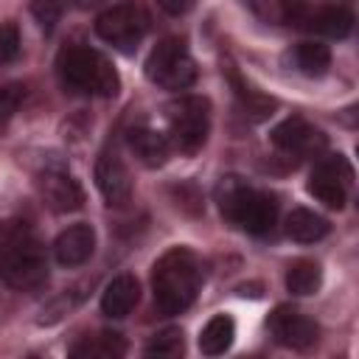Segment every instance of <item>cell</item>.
<instances>
[{"label": "cell", "instance_id": "1", "mask_svg": "<svg viewBox=\"0 0 359 359\" xmlns=\"http://www.w3.org/2000/svg\"><path fill=\"white\" fill-rule=\"evenodd\" d=\"M213 196L224 222L236 224L250 236H266L278 222V210H280L278 199L236 174L222 177L216 182Z\"/></svg>", "mask_w": 359, "mask_h": 359}, {"label": "cell", "instance_id": "2", "mask_svg": "<svg viewBox=\"0 0 359 359\" xmlns=\"http://www.w3.org/2000/svg\"><path fill=\"white\" fill-rule=\"evenodd\" d=\"M199 261L191 250L185 247H171L154 261L151 269V292H154V306L163 314H182L199 292Z\"/></svg>", "mask_w": 359, "mask_h": 359}, {"label": "cell", "instance_id": "3", "mask_svg": "<svg viewBox=\"0 0 359 359\" xmlns=\"http://www.w3.org/2000/svg\"><path fill=\"white\" fill-rule=\"evenodd\" d=\"M56 76L65 90L90 98H109L121 90V76L115 65L90 45L65 48L56 59Z\"/></svg>", "mask_w": 359, "mask_h": 359}, {"label": "cell", "instance_id": "4", "mask_svg": "<svg viewBox=\"0 0 359 359\" xmlns=\"http://www.w3.org/2000/svg\"><path fill=\"white\" fill-rule=\"evenodd\" d=\"M48 280V258L45 247L34 238V233H22L8 247L0 250V283L14 292H34Z\"/></svg>", "mask_w": 359, "mask_h": 359}, {"label": "cell", "instance_id": "5", "mask_svg": "<svg viewBox=\"0 0 359 359\" xmlns=\"http://www.w3.org/2000/svg\"><path fill=\"white\" fill-rule=\"evenodd\" d=\"M168 143L180 154H196L210 135V101L205 95H180L165 107Z\"/></svg>", "mask_w": 359, "mask_h": 359}, {"label": "cell", "instance_id": "6", "mask_svg": "<svg viewBox=\"0 0 359 359\" xmlns=\"http://www.w3.org/2000/svg\"><path fill=\"white\" fill-rule=\"evenodd\" d=\"M149 28H151V17L135 0L112 3V6H107L95 17V34H98V39L107 42V45H112L115 50H123V53H132L146 39Z\"/></svg>", "mask_w": 359, "mask_h": 359}, {"label": "cell", "instance_id": "7", "mask_svg": "<svg viewBox=\"0 0 359 359\" xmlns=\"http://www.w3.org/2000/svg\"><path fill=\"white\" fill-rule=\"evenodd\" d=\"M146 79L163 90L180 93L196 81V62L180 36L160 39L146 59Z\"/></svg>", "mask_w": 359, "mask_h": 359}, {"label": "cell", "instance_id": "8", "mask_svg": "<svg viewBox=\"0 0 359 359\" xmlns=\"http://www.w3.org/2000/svg\"><path fill=\"white\" fill-rule=\"evenodd\" d=\"M353 185V168L342 154H320L311 177H309V194L323 202L325 208H342L348 202V191Z\"/></svg>", "mask_w": 359, "mask_h": 359}, {"label": "cell", "instance_id": "9", "mask_svg": "<svg viewBox=\"0 0 359 359\" xmlns=\"http://www.w3.org/2000/svg\"><path fill=\"white\" fill-rule=\"evenodd\" d=\"M272 143L278 151L292 157H320L325 151V135L306 118H286L272 129Z\"/></svg>", "mask_w": 359, "mask_h": 359}, {"label": "cell", "instance_id": "10", "mask_svg": "<svg viewBox=\"0 0 359 359\" xmlns=\"http://www.w3.org/2000/svg\"><path fill=\"white\" fill-rule=\"evenodd\" d=\"M266 328L269 334L275 337L278 345L283 348H294V351H303L309 345L317 342V323L311 317H306L300 309L294 306H278L269 320H266Z\"/></svg>", "mask_w": 359, "mask_h": 359}, {"label": "cell", "instance_id": "11", "mask_svg": "<svg viewBox=\"0 0 359 359\" xmlns=\"http://www.w3.org/2000/svg\"><path fill=\"white\" fill-rule=\"evenodd\" d=\"M36 191L53 213H73L84 205V191L79 180H73L62 168H45L36 180Z\"/></svg>", "mask_w": 359, "mask_h": 359}, {"label": "cell", "instance_id": "12", "mask_svg": "<svg viewBox=\"0 0 359 359\" xmlns=\"http://www.w3.org/2000/svg\"><path fill=\"white\" fill-rule=\"evenodd\" d=\"M95 185H98L101 196L107 199V205H112V208H123L132 199L129 168L123 165V160L115 151H104L95 160Z\"/></svg>", "mask_w": 359, "mask_h": 359}, {"label": "cell", "instance_id": "13", "mask_svg": "<svg viewBox=\"0 0 359 359\" xmlns=\"http://www.w3.org/2000/svg\"><path fill=\"white\" fill-rule=\"evenodd\" d=\"M95 252V230L87 222H76L65 227L53 241V258L59 266H81Z\"/></svg>", "mask_w": 359, "mask_h": 359}, {"label": "cell", "instance_id": "14", "mask_svg": "<svg viewBox=\"0 0 359 359\" xmlns=\"http://www.w3.org/2000/svg\"><path fill=\"white\" fill-rule=\"evenodd\" d=\"M303 28L328 39H345L353 31V14L345 6H320L314 11H303Z\"/></svg>", "mask_w": 359, "mask_h": 359}, {"label": "cell", "instance_id": "15", "mask_svg": "<svg viewBox=\"0 0 359 359\" xmlns=\"http://www.w3.org/2000/svg\"><path fill=\"white\" fill-rule=\"evenodd\" d=\"M126 143L132 149V154L146 165V168H157L168 160V151H171V143L163 132L146 126V123H137L126 132Z\"/></svg>", "mask_w": 359, "mask_h": 359}, {"label": "cell", "instance_id": "16", "mask_svg": "<svg viewBox=\"0 0 359 359\" xmlns=\"http://www.w3.org/2000/svg\"><path fill=\"white\" fill-rule=\"evenodd\" d=\"M140 300V283L135 275H115L101 292V311L112 320H123Z\"/></svg>", "mask_w": 359, "mask_h": 359}, {"label": "cell", "instance_id": "17", "mask_svg": "<svg viewBox=\"0 0 359 359\" xmlns=\"http://www.w3.org/2000/svg\"><path fill=\"white\" fill-rule=\"evenodd\" d=\"M227 79H230V84H233V93H236V101H238V109H241L244 118H250V121H264V118L272 115L275 101H272L269 95H264L261 90H255L250 81H244V76H241L233 65L227 67Z\"/></svg>", "mask_w": 359, "mask_h": 359}, {"label": "cell", "instance_id": "18", "mask_svg": "<svg viewBox=\"0 0 359 359\" xmlns=\"http://www.w3.org/2000/svg\"><path fill=\"white\" fill-rule=\"evenodd\" d=\"M331 230L328 219L309 210V208H294L289 216H286V236L292 241H300V244H314L320 238H325Z\"/></svg>", "mask_w": 359, "mask_h": 359}, {"label": "cell", "instance_id": "19", "mask_svg": "<svg viewBox=\"0 0 359 359\" xmlns=\"http://www.w3.org/2000/svg\"><path fill=\"white\" fill-rule=\"evenodd\" d=\"M250 6V11L269 22V25H292L300 22L303 11H306V0H244Z\"/></svg>", "mask_w": 359, "mask_h": 359}, {"label": "cell", "instance_id": "20", "mask_svg": "<svg viewBox=\"0 0 359 359\" xmlns=\"http://www.w3.org/2000/svg\"><path fill=\"white\" fill-rule=\"evenodd\" d=\"M236 337V323L230 314H216L205 323V328L199 331V351L208 356H219L233 345Z\"/></svg>", "mask_w": 359, "mask_h": 359}, {"label": "cell", "instance_id": "21", "mask_svg": "<svg viewBox=\"0 0 359 359\" xmlns=\"http://www.w3.org/2000/svg\"><path fill=\"white\" fill-rule=\"evenodd\" d=\"M123 353H126V342L115 331L84 337L79 345L70 348V356H79V359H109V356H123Z\"/></svg>", "mask_w": 359, "mask_h": 359}, {"label": "cell", "instance_id": "22", "mask_svg": "<svg viewBox=\"0 0 359 359\" xmlns=\"http://www.w3.org/2000/svg\"><path fill=\"white\" fill-rule=\"evenodd\" d=\"M292 62H294V67H297L303 76L320 79V76H325L328 67H331V50H328V45H323V42H300V45L292 50Z\"/></svg>", "mask_w": 359, "mask_h": 359}, {"label": "cell", "instance_id": "23", "mask_svg": "<svg viewBox=\"0 0 359 359\" xmlns=\"http://www.w3.org/2000/svg\"><path fill=\"white\" fill-rule=\"evenodd\" d=\"M320 283H323V269L311 258H300L286 269V289L297 297L314 294L320 289Z\"/></svg>", "mask_w": 359, "mask_h": 359}, {"label": "cell", "instance_id": "24", "mask_svg": "<svg viewBox=\"0 0 359 359\" xmlns=\"http://www.w3.org/2000/svg\"><path fill=\"white\" fill-rule=\"evenodd\" d=\"M182 348H185L182 331L180 328H165V331L151 337V342L146 345V353L149 356H180Z\"/></svg>", "mask_w": 359, "mask_h": 359}, {"label": "cell", "instance_id": "25", "mask_svg": "<svg viewBox=\"0 0 359 359\" xmlns=\"http://www.w3.org/2000/svg\"><path fill=\"white\" fill-rule=\"evenodd\" d=\"M22 98H25V87L20 81H11V84H3L0 87V132L8 126V121L20 109Z\"/></svg>", "mask_w": 359, "mask_h": 359}, {"label": "cell", "instance_id": "26", "mask_svg": "<svg viewBox=\"0 0 359 359\" xmlns=\"http://www.w3.org/2000/svg\"><path fill=\"white\" fill-rule=\"evenodd\" d=\"M20 53V28L14 22L0 25V67L11 65Z\"/></svg>", "mask_w": 359, "mask_h": 359}, {"label": "cell", "instance_id": "27", "mask_svg": "<svg viewBox=\"0 0 359 359\" xmlns=\"http://www.w3.org/2000/svg\"><path fill=\"white\" fill-rule=\"evenodd\" d=\"M31 11H34V17L39 20V25L50 31V28L56 25L59 14H62V3H59V0H34V3H31Z\"/></svg>", "mask_w": 359, "mask_h": 359}, {"label": "cell", "instance_id": "28", "mask_svg": "<svg viewBox=\"0 0 359 359\" xmlns=\"http://www.w3.org/2000/svg\"><path fill=\"white\" fill-rule=\"evenodd\" d=\"M31 227L25 224V222H17V219H11V222H0V250L3 247H8L14 238H20L22 233H28Z\"/></svg>", "mask_w": 359, "mask_h": 359}, {"label": "cell", "instance_id": "29", "mask_svg": "<svg viewBox=\"0 0 359 359\" xmlns=\"http://www.w3.org/2000/svg\"><path fill=\"white\" fill-rule=\"evenodd\" d=\"M194 3H196V0H157V6H160L165 14H171V17H180V14L191 11Z\"/></svg>", "mask_w": 359, "mask_h": 359}, {"label": "cell", "instance_id": "30", "mask_svg": "<svg viewBox=\"0 0 359 359\" xmlns=\"http://www.w3.org/2000/svg\"><path fill=\"white\" fill-rule=\"evenodd\" d=\"M101 3H107V0H76L79 8H95V6H101Z\"/></svg>", "mask_w": 359, "mask_h": 359}]
</instances>
